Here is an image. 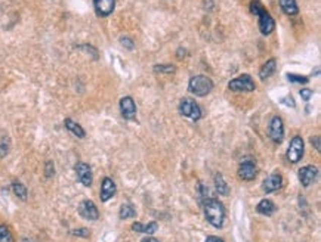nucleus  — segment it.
<instances>
[{
    "label": "nucleus",
    "mask_w": 321,
    "mask_h": 242,
    "mask_svg": "<svg viewBox=\"0 0 321 242\" xmlns=\"http://www.w3.org/2000/svg\"><path fill=\"white\" fill-rule=\"evenodd\" d=\"M141 242H160L159 239H156V238H153V236H147V238H144Z\"/></svg>",
    "instance_id": "f704fd0d"
},
{
    "label": "nucleus",
    "mask_w": 321,
    "mask_h": 242,
    "mask_svg": "<svg viewBox=\"0 0 321 242\" xmlns=\"http://www.w3.org/2000/svg\"><path fill=\"white\" fill-rule=\"evenodd\" d=\"M270 137L274 143H281L284 139V126L280 117H274L270 123Z\"/></svg>",
    "instance_id": "0eeeda50"
},
{
    "label": "nucleus",
    "mask_w": 321,
    "mask_h": 242,
    "mask_svg": "<svg viewBox=\"0 0 321 242\" xmlns=\"http://www.w3.org/2000/svg\"><path fill=\"white\" fill-rule=\"evenodd\" d=\"M317 175H318V169L315 166H306V167L300 169L299 170V180H300L302 186H305V188L309 186L315 180Z\"/></svg>",
    "instance_id": "4468645a"
},
{
    "label": "nucleus",
    "mask_w": 321,
    "mask_h": 242,
    "mask_svg": "<svg viewBox=\"0 0 321 242\" xmlns=\"http://www.w3.org/2000/svg\"><path fill=\"white\" fill-rule=\"evenodd\" d=\"M258 175V169H256V164L253 163L252 159H246L244 163L240 164L238 167V177L246 180V182H250Z\"/></svg>",
    "instance_id": "9b49d317"
},
{
    "label": "nucleus",
    "mask_w": 321,
    "mask_h": 242,
    "mask_svg": "<svg viewBox=\"0 0 321 242\" xmlns=\"http://www.w3.org/2000/svg\"><path fill=\"white\" fill-rule=\"evenodd\" d=\"M287 80L290 83H299V85H306L309 82L308 77H302V75H298V74H287Z\"/></svg>",
    "instance_id": "a878e982"
},
{
    "label": "nucleus",
    "mask_w": 321,
    "mask_h": 242,
    "mask_svg": "<svg viewBox=\"0 0 321 242\" xmlns=\"http://www.w3.org/2000/svg\"><path fill=\"white\" fill-rule=\"evenodd\" d=\"M281 188H283V177L278 173L268 176L262 183V189L265 194H273L275 191H280Z\"/></svg>",
    "instance_id": "ddd939ff"
},
{
    "label": "nucleus",
    "mask_w": 321,
    "mask_h": 242,
    "mask_svg": "<svg viewBox=\"0 0 321 242\" xmlns=\"http://www.w3.org/2000/svg\"><path fill=\"white\" fill-rule=\"evenodd\" d=\"M157 229H159L157 221H150L148 224H142V223L137 221V223H134V226H132V230H134V232H138V233H147V235L156 233Z\"/></svg>",
    "instance_id": "dca6fc26"
},
{
    "label": "nucleus",
    "mask_w": 321,
    "mask_h": 242,
    "mask_svg": "<svg viewBox=\"0 0 321 242\" xmlns=\"http://www.w3.org/2000/svg\"><path fill=\"white\" fill-rule=\"evenodd\" d=\"M153 69L157 74H173L176 71L175 65H156Z\"/></svg>",
    "instance_id": "393cba45"
},
{
    "label": "nucleus",
    "mask_w": 321,
    "mask_h": 242,
    "mask_svg": "<svg viewBox=\"0 0 321 242\" xmlns=\"http://www.w3.org/2000/svg\"><path fill=\"white\" fill-rule=\"evenodd\" d=\"M74 170H76V175H77L80 183L83 186H91L93 176H92V170L91 167H89V164H86V163H77L76 167H74Z\"/></svg>",
    "instance_id": "9d476101"
},
{
    "label": "nucleus",
    "mask_w": 321,
    "mask_h": 242,
    "mask_svg": "<svg viewBox=\"0 0 321 242\" xmlns=\"http://www.w3.org/2000/svg\"><path fill=\"white\" fill-rule=\"evenodd\" d=\"M228 88L232 92H253L256 86L249 74H243V75L231 80L228 83Z\"/></svg>",
    "instance_id": "20e7f679"
},
{
    "label": "nucleus",
    "mask_w": 321,
    "mask_h": 242,
    "mask_svg": "<svg viewBox=\"0 0 321 242\" xmlns=\"http://www.w3.org/2000/svg\"><path fill=\"white\" fill-rule=\"evenodd\" d=\"M120 43L123 44L126 49H129V50H132V49H134V42H132L129 37H121V39H120Z\"/></svg>",
    "instance_id": "c756f323"
},
{
    "label": "nucleus",
    "mask_w": 321,
    "mask_h": 242,
    "mask_svg": "<svg viewBox=\"0 0 321 242\" xmlns=\"http://www.w3.org/2000/svg\"><path fill=\"white\" fill-rule=\"evenodd\" d=\"M275 205L273 201H270V199H262L259 204H258V207H256V211L259 213V214H264V216H271V214H274L275 213Z\"/></svg>",
    "instance_id": "f3484780"
},
{
    "label": "nucleus",
    "mask_w": 321,
    "mask_h": 242,
    "mask_svg": "<svg viewBox=\"0 0 321 242\" xmlns=\"http://www.w3.org/2000/svg\"><path fill=\"white\" fill-rule=\"evenodd\" d=\"M311 143H312V146H315V149H317V151H320V136H314V137H311Z\"/></svg>",
    "instance_id": "2f4dec72"
},
{
    "label": "nucleus",
    "mask_w": 321,
    "mask_h": 242,
    "mask_svg": "<svg viewBox=\"0 0 321 242\" xmlns=\"http://www.w3.org/2000/svg\"><path fill=\"white\" fill-rule=\"evenodd\" d=\"M115 191H117V188H115V183L110 179V177H105L104 180H102V185H101V194H99V198L102 202H107L108 199H111L114 197Z\"/></svg>",
    "instance_id": "2eb2a0df"
},
{
    "label": "nucleus",
    "mask_w": 321,
    "mask_h": 242,
    "mask_svg": "<svg viewBox=\"0 0 321 242\" xmlns=\"http://www.w3.org/2000/svg\"><path fill=\"white\" fill-rule=\"evenodd\" d=\"M215 188H216V192H218L219 195H224V197L228 195L229 188L228 185L225 183L222 175H216V176H215Z\"/></svg>",
    "instance_id": "4be33fe9"
},
{
    "label": "nucleus",
    "mask_w": 321,
    "mask_h": 242,
    "mask_svg": "<svg viewBox=\"0 0 321 242\" xmlns=\"http://www.w3.org/2000/svg\"><path fill=\"white\" fill-rule=\"evenodd\" d=\"M213 89V82L206 75H196L191 77L188 83V90L196 96H206Z\"/></svg>",
    "instance_id": "f03ea898"
},
{
    "label": "nucleus",
    "mask_w": 321,
    "mask_h": 242,
    "mask_svg": "<svg viewBox=\"0 0 321 242\" xmlns=\"http://www.w3.org/2000/svg\"><path fill=\"white\" fill-rule=\"evenodd\" d=\"M205 242H224V239H221L218 236H207Z\"/></svg>",
    "instance_id": "473e14b6"
},
{
    "label": "nucleus",
    "mask_w": 321,
    "mask_h": 242,
    "mask_svg": "<svg viewBox=\"0 0 321 242\" xmlns=\"http://www.w3.org/2000/svg\"><path fill=\"white\" fill-rule=\"evenodd\" d=\"M179 112L181 115L192 120V121H199L202 118V110L199 107V104H196V101L185 98L179 104Z\"/></svg>",
    "instance_id": "7ed1b4c3"
},
{
    "label": "nucleus",
    "mask_w": 321,
    "mask_h": 242,
    "mask_svg": "<svg viewBox=\"0 0 321 242\" xmlns=\"http://www.w3.org/2000/svg\"><path fill=\"white\" fill-rule=\"evenodd\" d=\"M300 96H302L305 101H309L311 96H312V90H309V89H302V90H300Z\"/></svg>",
    "instance_id": "7c9ffc66"
},
{
    "label": "nucleus",
    "mask_w": 321,
    "mask_h": 242,
    "mask_svg": "<svg viewBox=\"0 0 321 242\" xmlns=\"http://www.w3.org/2000/svg\"><path fill=\"white\" fill-rule=\"evenodd\" d=\"M23 242H33V241H30V239H27V238H25V239H23Z\"/></svg>",
    "instance_id": "c9c22d12"
},
{
    "label": "nucleus",
    "mask_w": 321,
    "mask_h": 242,
    "mask_svg": "<svg viewBox=\"0 0 321 242\" xmlns=\"http://www.w3.org/2000/svg\"><path fill=\"white\" fill-rule=\"evenodd\" d=\"M280 2V6L283 9V12L286 15H290V17H295L299 14V8L296 5V0H278Z\"/></svg>",
    "instance_id": "6ab92c4d"
},
{
    "label": "nucleus",
    "mask_w": 321,
    "mask_h": 242,
    "mask_svg": "<svg viewBox=\"0 0 321 242\" xmlns=\"http://www.w3.org/2000/svg\"><path fill=\"white\" fill-rule=\"evenodd\" d=\"M55 175V167H53V163L52 161H47L45 166V176L46 179H50Z\"/></svg>",
    "instance_id": "c85d7f7f"
},
{
    "label": "nucleus",
    "mask_w": 321,
    "mask_h": 242,
    "mask_svg": "<svg viewBox=\"0 0 321 242\" xmlns=\"http://www.w3.org/2000/svg\"><path fill=\"white\" fill-rule=\"evenodd\" d=\"M79 213H80V216H82L83 219H86V220H98V217H99V211H98L96 205H95L92 201H89V199H86V201H83V202L80 204Z\"/></svg>",
    "instance_id": "1a4fd4ad"
},
{
    "label": "nucleus",
    "mask_w": 321,
    "mask_h": 242,
    "mask_svg": "<svg viewBox=\"0 0 321 242\" xmlns=\"http://www.w3.org/2000/svg\"><path fill=\"white\" fill-rule=\"evenodd\" d=\"M303 155V140L300 136H295L290 142V146L287 149V159L292 163V164H296L300 161Z\"/></svg>",
    "instance_id": "39448f33"
},
{
    "label": "nucleus",
    "mask_w": 321,
    "mask_h": 242,
    "mask_svg": "<svg viewBox=\"0 0 321 242\" xmlns=\"http://www.w3.org/2000/svg\"><path fill=\"white\" fill-rule=\"evenodd\" d=\"M283 104H286V105H290V107H293L295 108V101L293 99H283Z\"/></svg>",
    "instance_id": "72a5a7b5"
},
{
    "label": "nucleus",
    "mask_w": 321,
    "mask_h": 242,
    "mask_svg": "<svg viewBox=\"0 0 321 242\" xmlns=\"http://www.w3.org/2000/svg\"><path fill=\"white\" fill-rule=\"evenodd\" d=\"M120 219L124 220V219H131V217H135L137 216V210L135 207L131 204V202H126L120 207V213H118Z\"/></svg>",
    "instance_id": "412c9836"
},
{
    "label": "nucleus",
    "mask_w": 321,
    "mask_h": 242,
    "mask_svg": "<svg viewBox=\"0 0 321 242\" xmlns=\"http://www.w3.org/2000/svg\"><path fill=\"white\" fill-rule=\"evenodd\" d=\"M12 191H14V194L18 197L20 199H23V201H25L27 199V188L24 186L23 183H20V182H14L12 183Z\"/></svg>",
    "instance_id": "5701e85b"
},
{
    "label": "nucleus",
    "mask_w": 321,
    "mask_h": 242,
    "mask_svg": "<svg viewBox=\"0 0 321 242\" xmlns=\"http://www.w3.org/2000/svg\"><path fill=\"white\" fill-rule=\"evenodd\" d=\"M120 111H121V115L124 117V120H127V121L137 120V105L131 96H124L120 99Z\"/></svg>",
    "instance_id": "423d86ee"
},
{
    "label": "nucleus",
    "mask_w": 321,
    "mask_h": 242,
    "mask_svg": "<svg viewBox=\"0 0 321 242\" xmlns=\"http://www.w3.org/2000/svg\"><path fill=\"white\" fill-rule=\"evenodd\" d=\"M0 242H15L12 232L3 224H0Z\"/></svg>",
    "instance_id": "b1692460"
},
{
    "label": "nucleus",
    "mask_w": 321,
    "mask_h": 242,
    "mask_svg": "<svg viewBox=\"0 0 321 242\" xmlns=\"http://www.w3.org/2000/svg\"><path fill=\"white\" fill-rule=\"evenodd\" d=\"M202 205H203V210H205V216H206L207 221L212 226H215L216 229H221L224 226V221H225L224 205L216 198H210V197L203 199Z\"/></svg>",
    "instance_id": "f257e3e1"
},
{
    "label": "nucleus",
    "mask_w": 321,
    "mask_h": 242,
    "mask_svg": "<svg viewBox=\"0 0 321 242\" xmlns=\"http://www.w3.org/2000/svg\"><path fill=\"white\" fill-rule=\"evenodd\" d=\"M275 66H277V62H275V59H270V61H267L264 65L261 66V69H259V78L261 80H267V78H270L273 74H274L275 71Z\"/></svg>",
    "instance_id": "a211bd4d"
},
{
    "label": "nucleus",
    "mask_w": 321,
    "mask_h": 242,
    "mask_svg": "<svg viewBox=\"0 0 321 242\" xmlns=\"http://www.w3.org/2000/svg\"><path fill=\"white\" fill-rule=\"evenodd\" d=\"M93 8L98 17L105 18L113 14L115 8V0H93Z\"/></svg>",
    "instance_id": "6e6552de"
},
{
    "label": "nucleus",
    "mask_w": 321,
    "mask_h": 242,
    "mask_svg": "<svg viewBox=\"0 0 321 242\" xmlns=\"http://www.w3.org/2000/svg\"><path fill=\"white\" fill-rule=\"evenodd\" d=\"M64 126H66V129H67L69 132H71L74 136H77V137H80V139H83V137L86 136V132L83 130V127H82L80 124H77L76 121H73L71 118H66Z\"/></svg>",
    "instance_id": "aec40b11"
},
{
    "label": "nucleus",
    "mask_w": 321,
    "mask_h": 242,
    "mask_svg": "<svg viewBox=\"0 0 321 242\" xmlns=\"http://www.w3.org/2000/svg\"><path fill=\"white\" fill-rule=\"evenodd\" d=\"M71 235H73V236H80V238H89V236H91V232H89L86 227H80V229L71 230Z\"/></svg>",
    "instance_id": "cd10ccee"
},
{
    "label": "nucleus",
    "mask_w": 321,
    "mask_h": 242,
    "mask_svg": "<svg viewBox=\"0 0 321 242\" xmlns=\"http://www.w3.org/2000/svg\"><path fill=\"white\" fill-rule=\"evenodd\" d=\"M259 30H261V33L264 34V36H268V34H271L273 31H274L275 28V21L273 20V17L264 9L259 15Z\"/></svg>",
    "instance_id": "f8f14e48"
},
{
    "label": "nucleus",
    "mask_w": 321,
    "mask_h": 242,
    "mask_svg": "<svg viewBox=\"0 0 321 242\" xmlns=\"http://www.w3.org/2000/svg\"><path fill=\"white\" fill-rule=\"evenodd\" d=\"M262 11H264V6H262V3L259 0L250 2V12H252L253 15H259Z\"/></svg>",
    "instance_id": "bb28decb"
}]
</instances>
